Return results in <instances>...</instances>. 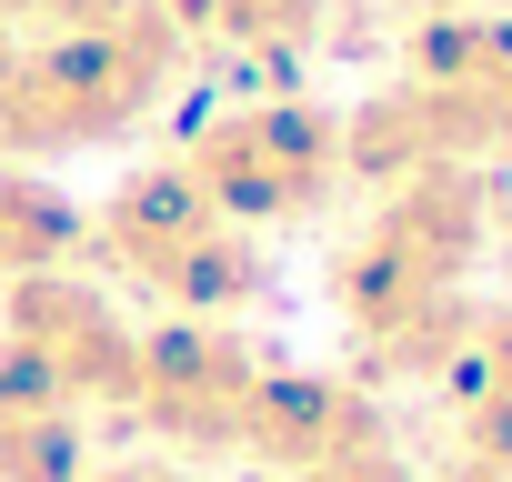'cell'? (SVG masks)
<instances>
[{"label": "cell", "instance_id": "obj_10", "mask_svg": "<svg viewBox=\"0 0 512 482\" xmlns=\"http://www.w3.org/2000/svg\"><path fill=\"white\" fill-rule=\"evenodd\" d=\"M91 462V412H71L31 362L0 352V482H81Z\"/></svg>", "mask_w": 512, "mask_h": 482}, {"label": "cell", "instance_id": "obj_6", "mask_svg": "<svg viewBox=\"0 0 512 482\" xmlns=\"http://www.w3.org/2000/svg\"><path fill=\"white\" fill-rule=\"evenodd\" d=\"M262 372H272V352L241 322H171L161 312V322H141L121 432H141L151 452H181V462H241V422H251Z\"/></svg>", "mask_w": 512, "mask_h": 482}, {"label": "cell", "instance_id": "obj_3", "mask_svg": "<svg viewBox=\"0 0 512 482\" xmlns=\"http://www.w3.org/2000/svg\"><path fill=\"white\" fill-rule=\"evenodd\" d=\"M91 262L111 282H131L141 302H161L171 322H241V312L272 302L262 231L221 221L171 151L111 181V201L91 211Z\"/></svg>", "mask_w": 512, "mask_h": 482}, {"label": "cell", "instance_id": "obj_13", "mask_svg": "<svg viewBox=\"0 0 512 482\" xmlns=\"http://www.w3.org/2000/svg\"><path fill=\"white\" fill-rule=\"evenodd\" d=\"M0 31L71 41V31H171L161 0H0Z\"/></svg>", "mask_w": 512, "mask_h": 482}, {"label": "cell", "instance_id": "obj_17", "mask_svg": "<svg viewBox=\"0 0 512 482\" xmlns=\"http://www.w3.org/2000/svg\"><path fill=\"white\" fill-rule=\"evenodd\" d=\"M412 11H422V21H432V11H462V0H412Z\"/></svg>", "mask_w": 512, "mask_h": 482}, {"label": "cell", "instance_id": "obj_4", "mask_svg": "<svg viewBox=\"0 0 512 482\" xmlns=\"http://www.w3.org/2000/svg\"><path fill=\"white\" fill-rule=\"evenodd\" d=\"M181 61H191L181 31H71V41L0 31V161H71L131 141L171 101Z\"/></svg>", "mask_w": 512, "mask_h": 482}, {"label": "cell", "instance_id": "obj_14", "mask_svg": "<svg viewBox=\"0 0 512 482\" xmlns=\"http://www.w3.org/2000/svg\"><path fill=\"white\" fill-rule=\"evenodd\" d=\"M282 482H412V462H402V442L382 422V432H362V442H342V452H322V462H302Z\"/></svg>", "mask_w": 512, "mask_h": 482}, {"label": "cell", "instance_id": "obj_12", "mask_svg": "<svg viewBox=\"0 0 512 482\" xmlns=\"http://www.w3.org/2000/svg\"><path fill=\"white\" fill-rule=\"evenodd\" d=\"M442 402H452L462 462L512 472V312H472V332H462V352L442 372Z\"/></svg>", "mask_w": 512, "mask_h": 482}, {"label": "cell", "instance_id": "obj_8", "mask_svg": "<svg viewBox=\"0 0 512 482\" xmlns=\"http://www.w3.org/2000/svg\"><path fill=\"white\" fill-rule=\"evenodd\" d=\"M382 432V402L342 372H312V362H282L262 372V392H251V422H241V462H262V472H302L342 442Z\"/></svg>", "mask_w": 512, "mask_h": 482}, {"label": "cell", "instance_id": "obj_5", "mask_svg": "<svg viewBox=\"0 0 512 482\" xmlns=\"http://www.w3.org/2000/svg\"><path fill=\"white\" fill-rule=\"evenodd\" d=\"M171 161L191 171V191L241 221V231H282V221H322L342 201V111L302 101V91H251V101H211Z\"/></svg>", "mask_w": 512, "mask_h": 482}, {"label": "cell", "instance_id": "obj_9", "mask_svg": "<svg viewBox=\"0 0 512 482\" xmlns=\"http://www.w3.org/2000/svg\"><path fill=\"white\" fill-rule=\"evenodd\" d=\"M181 51H221L241 71H292L322 51L332 31V0H161Z\"/></svg>", "mask_w": 512, "mask_h": 482}, {"label": "cell", "instance_id": "obj_2", "mask_svg": "<svg viewBox=\"0 0 512 482\" xmlns=\"http://www.w3.org/2000/svg\"><path fill=\"white\" fill-rule=\"evenodd\" d=\"M482 161H512V11H432L402 71L342 111V171L382 191Z\"/></svg>", "mask_w": 512, "mask_h": 482}, {"label": "cell", "instance_id": "obj_1", "mask_svg": "<svg viewBox=\"0 0 512 482\" xmlns=\"http://www.w3.org/2000/svg\"><path fill=\"white\" fill-rule=\"evenodd\" d=\"M492 252V181L412 171L372 191V221L332 252V312L382 382H442L472 332V272Z\"/></svg>", "mask_w": 512, "mask_h": 482}, {"label": "cell", "instance_id": "obj_15", "mask_svg": "<svg viewBox=\"0 0 512 482\" xmlns=\"http://www.w3.org/2000/svg\"><path fill=\"white\" fill-rule=\"evenodd\" d=\"M81 482H201V472L171 462V452H121V462H91Z\"/></svg>", "mask_w": 512, "mask_h": 482}, {"label": "cell", "instance_id": "obj_7", "mask_svg": "<svg viewBox=\"0 0 512 482\" xmlns=\"http://www.w3.org/2000/svg\"><path fill=\"white\" fill-rule=\"evenodd\" d=\"M0 352L31 362L71 412L91 422H121V392H131V352H141V322L91 282V272H41V282H11L0 292Z\"/></svg>", "mask_w": 512, "mask_h": 482}, {"label": "cell", "instance_id": "obj_16", "mask_svg": "<svg viewBox=\"0 0 512 482\" xmlns=\"http://www.w3.org/2000/svg\"><path fill=\"white\" fill-rule=\"evenodd\" d=\"M442 482H512V472H492V462H452Z\"/></svg>", "mask_w": 512, "mask_h": 482}, {"label": "cell", "instance_id": "obj_11", "mask_svg": "<svg viewBox=\"0 0 512 482\" xmlns=\"http://www.w3.org/2000/svg\"><path fill=\"white\" fill-rule=\"evenodd\" d=\"M41 272H91V211L51 191L31 161H0V292Z\"/></svg>", "mask_w": 512, "mask_h": 482}]
</instances>
